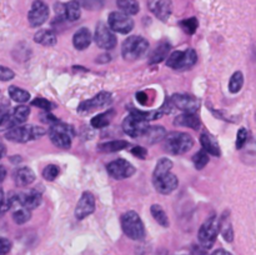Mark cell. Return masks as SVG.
I'll list each match as a JSON object with an SVG mask.
<instances>
[{
  "label": "cell",
  "mask_w": 256,
  "mask_h": 255,
  "mask_svg": "<svg viewBox=\"0 0 256 255\" xmlns=\"http://www.w3.org/2000/svg\"><path fill=\"white\" fill-rule=\"evenodd\" d=\"M128 146H129V142H125V140H112V142H102V144L98 145V150L102 152H120Z\"/></svg>",
  "instance_id": "4316f807"
},
{
  "label": "cell",
  "mask_w": 256,
  "mask_h": 255,
  "mask_svg": "<svg viewBox=\"0 0 256 255\" xmlns=\"http://www.w3.org/2000/svg\"><path fill=\"white\" fill-rule=\"evenodd\" d=\"M95 210V198L90 192H82V198L78 202L75 208V218L78 220H82L90 214H92Z\"/></svg>",
  "instance_id": "9a60e30c"
},
{
  "label": "cell",
  "mask_w": 256,
  "mask_h": 255,
  "mask_svg": "<svg viewBox=\"0 0 256 255\" xmlns=\"http://www.w3.org/2000/svg\"><path fill=\"white\" fill-rule=\"evenodd\" d=\"M170 102H172V106L182 110L184 112H192V114H195L200 108L199 100L196 98L192 96V95L186 94L172 95V99H170Z\"/></svg>",
  "instance_id": "5bb4252c"
},
{
  "label": "cell",
  "mask_w": 256,
  "mask_h": 255,
  "mask_svg": "<svg viewBox=\"0 0 256 255\" xmlns=\"http://www.w3.org/2000/svg\"><path fill=\"white\" fill-rule=\"evenodd\" d=\"M94 39L98 46L105 50L114 49L115 45H116V38H115V34L105 22H99V24L96 25Z\"/></svg>",
  "instance_id": "8fae6325"
},
{
  "label": "cell",
  "mask_w": 256,
  "mask_h": 255,
  "mask_svg": "<svg viewBox=\"0 0 256 255\" xmlns=\"http://www.w3.org/2000/svg\"><path fill=\"white\" fill-rule=\"evenodd\" d=\"M5 175H6V170H5V168L2 165H0V182L4 180Z\"/></svg>",
  "instance_id": "7dc6e473"
},
{
  "label": "cell",
  "mask_w": 256,
  "mask_h": 255,
  "mask_svg": "<svg viewBox=\"0 0 256 255\" xmlns=\"http://www.w3.org/2000/svg\"><path fill=\"white\" fill-rule=\"evenodd\" d=\"M49 18V8L42 0H35L32 2L30 12L28 14V20L32 28H39L44 24Z\"/></svg>",
  "instance_id": "4fadbf2b"
},
{
  "label": "cell",
  "mask_w": 256,
  "mask_h": 255,
  "mask_svg": "<svg viewBox=\"0 0 256 255\" xmlns=\"http://www.w3.org/2000/svg\"><path fill=\"white\" fill-rule=\"evenodd\" d=\"M2 202H4V192H2V189L0 188V209L2 206Z\"/></svg>",
  "instance_id": "681fc988"
},
{
  "label": "cell",
  "mask_w": 256,
  "mask_h": 255,
  "mask_svg": "<svg viewBox=\"0 0 256 255\" xmlns=\"http://www.w3.org/2000/svg\"><path fill=\"white\" fill-rule=\"evenodd\" d=\"M149 129V124L145 120L140 119L136 115L130 112L122 122V130L132 138H142Z\"/></svg>",
  "instance_id": "30bf717a"
},
{
  "label": "cell",
  "mask_w": 256,
  "mask_h": 255,
  "mask_svg": "<svg viewBox=\"0 0 256 255\" xmlns=\"http://www.w3.org/2000/svg\"><path fill=\"white\" fill-rule=\"evenodd\" d=\"M200 142H202V149H204L208 154L219 156L220 148L219 144L216 142V140L214 139V136H212V135L208 134V132H202V136H200Z\"/></svg>",
  "instance_id": "d4e9b609"
},
{
  "label": "cell",
  "mask_w": 256,
  "mask_h": 255,
  "mask_svg": "<svg viewBox=\"0 0 256 255\" xmlns=\"http://www.w3.org/2000/svg\"><path fill=\"white\" fill-rule=\"evenodd\" d=\"M14 180H15V184H16L18 186H22V188L29 186L30 184L34 182L35 174L30 168L22 166L15 172Z\"/></svg>",
  "instance_id": "d6986e66"
},
{
  "label": "cell",
  "mask_w": 256,
  "mask_h": 255,
  "mask_svg": "<svg viewBox=\"0 0 256 255\" xmlns=\"http://www.w3.org/2000/svg\"><path fill=\"white\" fill-rule=\"evenodd\" d=\"M136 100L142 105H146L148 104V95H146V92H138V94H136Z\"/></svg>",
  "instance_id": "f6af8a7d"
},
{
  "label": "cell",
  "mask_w": 256,
  "mask_h": 255,
  "mask_svg": "<svg viewBox=\"0 0 256 255\" xmlns=\"http://www.w3.org/2000/svg\"><path fill=\"white\" fill-rule=\"evenodd\" d=\"M108 26L115 32L129 34L134 28V22L130 18V15L125 14V12H110L109 18H108Z\"/></svg>",
  "instance_id": "9c48e42d"
},
{
  "label": "cell",
  "mask_w": 256,
  "mask_h": 255,
  "mask_svg": "<svg viewBox=\"0 0 256 255\" xmlns=\"http://www.w3.org/2000/svg\"><path fill=\"white\" fill-rule=\"evenodd\" d=\"M175 125H179V126H188L192 128V129L198 130L200 128V119L192 112H184L182 115H179V116L175 119L174 122Z\"/></svg>",
  "instance_id": "cb8c5ba5"
},
{
  "label": "cell",
  "mask_w": 256,
  "mask_h": 255,
  "mask_svg": "<svg viewBox=\"0 0 256 255\" xmlns=\"http://www.w3.org/2000/svg\"><path fill=\"white\" fill-rule=\"evenodd\" d=\"M122 228L124 234L132 240H142L145 238V226L139 214L132 210L122 216Z\"/></svg>",
  "instance_id": "277c9868"
},
{
  "label": "cell",
  "mask_w": 256,
  "mask_h": 255,
  "mask_svg": "<svg viewBox=\"0 0 256 255\" xmlns=\"http://www.w3.org/2000/svg\"><path fill=\"white\" fill-rule=\"evenodd\" d=\"M46 134V130L36 125H16L10 128L5 136L8 140L14 142H28L30 140H36Z\"/></svg>",
  "instance_id": "3957f363"
},
{
  "label": "cell",
  "mask_w": 256,
  "mask_h": 255,
  "mask_svg": "<svg viewBox=\"0 0 256 255\" xmlns=\"http://www.w3.org/2000/svg\"><path fill=\"white\" fill-rule=\"evenodd\" d=\"M112 115H114V112L112 110H109L106 112H102V114L96 115L95 118L92 119V125L96 129H102V128L108 126L110 124L112 119Z\"/></svg>",
  "instance_id": "f546056e"
},
{
  "label": "cell",
  "mask_w": 256,
  "mask_h": 255,
  "mask_svg": "<svg viewBox=\"0 0 256 255\" xmlns=\"http://www.w3.org/2000/svg\"><path fill=\"white\" fill-rule=\"evenodd\" d=\"M112 99L110 92H102L98 95H95L94 98H92V99L82 102V104L79 105V108H78V110L84 112H92V110L96 109V108H102V106H105V105H109L110 102H112Z\"/></svg>",
  "instance_id": "e0dca14e"
},
{
  "label": "cell",
  "mask_w": 256,
  "mask_h": 255,
  "mask_svg": "<svg viewBox=\"0 0 256 255\" xmlns=\"http://www.w3.org/2000/svg\"><path fill=\"white\" fill-rule=\"evenodd\" d=\"M172 162L168 158L160 159L155 166L152 182H154L155 189L162 194H170L179 185V180H178L176 175L172 174Z\"/></svg>",
  "instance_id": "6da1fadb"
},
{
  "label": "cell",
  "mask_w": 256,
  "mask_h": 255,
  "mask_svg": "<svg viewBox=\"0 0 256 255\" xmlns=\"http://www.w3.org/2000/svg\"><path fill=\"white\" fill-rule=\"evenodd\" d=\"M180 26L188 34H194L198 29V20L195 18H189V19H185L182 22H180Z\"/></svg>",
  "instance_id": "74e56055"
},
{
  "label": "cell",
  "mask_w": 256,
  "mask_h": 255,
  "mask_svg": "<svg viewBox=\"0 0 256 255\" xmlns=\"http://www.w3.org/2000/svg\"><path fill=\"white\" fill-rule=\"evenodd\" d=\"M132 152L135 155V156L140 158V159H145V158H146V155H148V150L145 149V148H142V146L132 148Z\"/></svg>",
  "instance_id": "ee69618b"
},
{
  "label": "cell",
  "mask_w": 256,
  "mask_h": 255,
  "mask_svg": "<svg viewBox=\"0 0 256 255\" xmlns=\"http://www.w3.org/2000/svg\"><path fill=\"white\" fill-rule=\"evenodd\" d=\"M80 15H82V6L76 0H72L62 5V16L69 22H76Z\"/></svg>",
  "instance_id": "7402d4cb"
},
{
  "label": "cell",
  "mask_w": 256,
  "mask_h": 255,
  "mask_svg": "<svg viewBox=\"0 0 256 255\" xmlns=\"http://www.w3.org/2000/svg\"><path fill=\"white\" fill-rule=\"evenodd\" d=\"M242 85H244V75L242 72H236L232 74V76L230 78L229 82V90L232 94H236L242 90Z\"/></svg>",
  "instance_id": "d6a6232c"
},
{
  "label": "cell",
  "mask_w": 256,
  "mask_h": 255,
  "mask_svg": "<svg viewBox=\"0 0 256 255\" xmlns=\"http://www.w3.org/2000/svg\"><path fill=\"white\" fill-rule=\"evenodd\" d=\"M170 48H172V45H170V42H168L166 40L160 42V44L155 48L152 56H150V64H156V62H160L164 59H166L168 54H169L170 52Z\"/></svg>",
  "instance_id": "484cf974"
},
{
  "label": "cell",
  "mask_w": 256,
  "mask_h": 255,
  "mask_svg": "<svg viewBox=\"0 0 256 255\" xmlns=\"http://www.w3.org/2000/svg\"><path fill=\"white\" fill-rule=\"evenodd\" d=\"M149 49V42L145 38L138 36H130L122 42V55L125 60H138L140 58L144 56Z\"/></svg>",
  "instance_id": "5b68a950"
},
{
  "label": "cell",
  "mask_w": 256,
  "mask_h": 255,
  "mask_svg": "<svg viewBox=\"0 0 256 255\" xmlns=\"http://www.w3.org/2000/svg\"><path fill=\"white\" fill-rule=\"evenodd\" d=\"M148 8L162 22L169 20L172 12V0H148Z\"/></svg>",
  "instance_id": "2e32d148"
},
{
  "label": "cell",
  "mask_w": 256,
  "mask_h": 255,
  "mask_svg": "<svg viewBox=\"0 0 256 255\" xmlns=\"http://www.w3.org/2000/svg\"><path fill=\"white\" fill-rule=\"evenodd\" d=\"M30 115V108L26 105H19V106L14 108L12 112H9V119L12 122V126H16V125L24 124L28 120Z\"/></svg>",
  "instance_id": "44dd1931"
},
{
  "label": "cell",
  "mask_w": 256,
  "mask_h": 255,
  "mask_svg": "<svg viewBox=\"0 0 256 255\" xmlns=\"http://www.w3.org/2000/svg\"><path fill=\"white\" fill-rule=\"evenodd\" d=\"M32 105H34V106L36 108H40V109L42 110H46V112H49V110L52 108V102H48V100L44 99V98H35V99L32 102Z\"/></svg>",
  "instance_id": "ab89813d"
},
{
  "label": "cell",
  "mask_w": 256,
  "mask_h": 255,
  "mask_svg": "<svg viewBox=\"0 0 256 255\" xmlns=\"http://www.w3.org/2000/svg\"><path fill=\"white\" fill-rule=\"evenodd\" d=\"M165 134H166V132H165V129L162 126H149V129H148L146 134L144 136L148 138V142L152 144V142H156L159 140H162L165 136Z\"/></svg>",
  "instance_id": "1f68e13d"
},
{
  "label": "cell",
  "mask_w": 256,
  "mask_h": 255,
  "mask_svg": "<svg viewBox=\"0 0 256 255\" xmlns=\"http://www.w3.org/2000/svg\"><path fill=\"white\" fill-rule=\"evenodd\" d=\"M12 249V242L6 238L0 236V255H6Z\"/></svg>",
  "instance_id": "7bdbcfd3"
},
{
  "label": "cell",
  "mask_w": 256,
  "mask_h": 255,
  "mask_svg": "<svg viewBox=\"0 0 256 255\" xmlns=\"http://www.w3.org/2000/svg\"><path fill=\"white\" fill-rule=\"evenodd\" d=\"M72 128L66 124L56 122L50 125L49 129V138L52 144L62 149H69L72 146Z\"/></svg>",
  "instance_id": "52a82bcc"
},
{
  "label": "cell",
  "mask_w": 256,
  "mask_h": 255,
  "mask_svg": "<svg viewBox=\"0 0 256 255\" xmlns=\"http://www.w3.org/2000/svg\"><path fill=\"white\" fill-rule=\"evenodd\" d=\"M219 229V219L216 216H210L209 219L205 220L204 224L200 226L199 232H198V239H199L200 245L205 249H210L216 240Z\"/></svg>",
  "instance_id": "ba28073f"
},
{
  "label": "cell",
  "mask_w": 256,
  "mask_h": 255,
  "mask_svg": "<svg viewBox=\"0 0 256 255\" xmlns=\"http://www.w3.org/2000/svg\"><path fill=\"white\" fill-rule=\"evenodd\" d=\"M34 40L35 42L44 45V46H52L56 44V32L50 29L39 30L34 35Z\"/></svg>",
  "instance_id": "603a6c76"
},
{
  "label": "cell",
  "mask_w": 256,
  "mask_h": 255,
  "mask_svg": "<svg viewBox=\"0 0 256 255\" xmlns=\"http://www.w3.org/2000/svg\"><path fill=\"white\" fill-rule=\"evenodd\" d=\"M164 149L172 155H182L189 152L194 145V139L192 135L182 132H172L165 134Z\"/></svg>",
  "instance_id": "7a4b0ae2"
},
{
  "label": "cell",
  "mask_w": 256,
  "mask_h": 255,
  "mask_svg": "<svg viewBox=\"0 0 256 255\" xmlns=\"http://www.w3.org/2000/svg\"><path fill=\"white\" fill-rule=\"evenodd\" d=\"M9 96L12 98L14 102H29L30 94L24 89H20L18 86H10L9 88Z\"/></svg>",
  "instance_id": "4dcf8cb0"
},
{
  "label": "cell",
  "mask_w": 256,
  "mask_h": 255,
  "mask_svg": "<svg viewBox=\"0 0 256 255\" xmlns=\"http://www.w3.org/2000/svg\"><path fill=\"white\" fill-rule=\"evenodd\" d=\"M92 42V32L88 28H80L72 36V44L78 50H84Z\"/></svg>",
  "instance_id": "ffe728a7"
},
{
  "label": "cell",
  "mask_w": 256,
  "mask_h": 255,
  "mask_svg": "<svg viewBox=\"0 0 256 255\" xmlns=\"http://www.w3.org/2000/svg\"><path fill=\"white\" fill-rule=\"evenodd\" d=\"M212 255H232V254H230L229 252H226V250H224V249H218V250H215V252H212Z\"/></svg>",
  "instance_id": "bcb514c9"
},
{
  "label": "cell",
  "mask_w": 256,
  "mask_h": 255,
  "mask_svg": "<svg viewBox=\"0 0 256 255\" xmlns=\"http://www.w3.org/2000/svg\"><path fill=\"white\" fill-rule=\"evenodd\" d=\"M80 6L88 10H99L104 6V0H76Z\"/></svg>",
  "instance_id": "8d00e7d4"
},
{
  "label": "cell",
  "mask_w": 256,
  "mask_h": 255,
  "mask_svg": "<svg viewBox=\"0 0 256 255\" xmlns=\"http://www.w3.org/2000/svg\"><path fill=\"white\" fill-rule=\"evenodd\" d=\"M192 162H194L195 168H196L198 170L204 169V168L206 166L208 162H209V154H208L204 149L200 150V152H198L196 154L194 155Z\"/></svg>",
  "instance_id": "e575fe53"
},
{
  "label": "cell",
  "mask_w": 256,
  "mask_h": 255,
  "mask_svg": "<svg viewBox=\"0 0 256 255\" xmlns=\"http://www.w3.org/2000/svg\"><path fill=\"white\" fill-rule=\"evenodd\" d=\"M106 170L108 174L116 180L126 179V178H130L135 172L134 165L125 159H116L114 162H109Z\"/></svg>",
  "instance_id": "7c38bea8"
},
{
  "label": "cell",
  "mask_w": 256,
  "mask_h": 255,
  "mask_svg": "<svg viewBox=\"0 0 256 255\" xmlns=\"http://www.w3.org/2000/svg\"><path fill=\"white\" fill-rule=\"evenodd\" d=\"M18 202H19L22 206L26 208V209L32 210L35 208L39 206L42 204V192H36V190H29V192H19L16 194Z\"/></svg>",
  "instance_id": "ac0fdd59"
},
{
  "label": "cell",
  "mask_w": 256,
  "mask_h": 255,
  "mask_svg": "<svg viewBox=\"0 0 256 255\" xmlns=\"http://www.w3.org/2000/svg\"><path fill=\"white\" fill-rule=\"evenodd\" d=\"M150 210H152V218L155 219V222H158V224H160L164 228L169 226V218H168L166 212H165V210L162 209V205L154 204Z\"/></svg>",
  "instance_id": "f1b7e54d"
},
{
  "label": "cell",
  "mask_w": 256,
  "mask_h": 255,
  "mask_svg": "<svg viewBox=\"0 0 256 255\" xmlns=\"http://www.w3.org/2000/svg\"><path fill=\"white\" fill-rule=\"evenodd\" d=\"M4 155H5V146L2 144V142H0V159H2Z\"/></svg>",
  "instance_id": "c3c4849f"
},
{
  "label": "cell",
  "mask_w": 256,
  "mask_h": 255,
  "mask_svg": "<svg viewBox=\"0 0 256 255\" xmlns=\"http://www.w3.org/2000/svg\"><path fill=\"white\" fill-rule=\"evenodd\" d=\"M198 62V55L194 49L178 50L168 56L166 65L174 70H188Z\"/></svg>",
  "instance_id": "8992f818"
},
{
  "label": "cell",
  "mask_w": 256,
  "mask_h": 255,
  "mask_svg": "<svg viewBox=\"0 0 256 255\" xmlns=\"http://www.w3.org/2000/svg\"><path fill=\"white\" fill-rule=\"evenodd\" d=\"M116 4L119 9L128 15H135L140 10V5L138 0H118Z\"/></svg>",
  "instance_id": "83f0119b"
},
{
  "label": "cell",
  "mask_w": 256,
  "mask_h": 255,
  "mask_svg": "<svg viewBox=\"0 0 256 255\" xmlns=\"http://www.w3.org/2000/svg\"><path fill=\"white\" fill-rule=\"evenodd\" d=\"M14 76H15V74L12 69L0 65V80H2V82H8V80H12Z\"/></svg>",
  "instance_id": "b9f144b4"
},
{
  "label": "cell",
  "mask_w": 256,
  "mask_h": 255,
  "mask_svg": "<svg viewBox=\"0 0 256 255\" xmlns=\"http://www.w3.org/2000/svg\"><path fill=\"white\" fill-rule=\"evenodd\" d=\"M248 136H249V132H248V130L245 129V128H242V129L238 132V135H236V148L238 149H242V148H244V145L246 144V142H248Z\"/></svg>",
  "instance_id": "f35d334b"
},
{
  "label": "cell",
  "mask_w": 256,
  "mask_h": 255,
  "mask_svg": "<svg viewBox=\"0 0 256 255\" xmlns=\"http://www.w3.org/2000/svg\"><path fill=\"white\" fill-rule=\"evenodd\" d=\"M219 232H222V236L226 242H232V238H234V232H232V222H230L229 218L224 216L222 220H219Z\"/></svg>",
  "instance_id": "836d02e7"
},
{
  "label": "cell",
  "mask_w": 256,
  "mask_h": 255,
  "mask_svg": "<svg viewBox=\"0 0 256 255\" xmlns=\"http://www.w3.org/2000/svg\"><path fill=\"white\" fill-rule=\"evenodd\" d=\"M12 128V122L9 119V112L0 109V130H9Z\"/></svg>",
  "instance_id": "60d3db41"
},
{
  "label": "cell",
  "mask_w": 256,
  "mask_h": 255,
  "mask_svg": "<svg viewBox=\"0 0 256 255\" xmlns=\"http://www.w3.org/2000/svg\"><path fill=\"white\" fill-rule=\"evenodd\" d=\"M59 172L60 169L58 165L50 164L48 165V166H45V169L42 170V176H44V179L48 180V182H52V180L56 179Z\"/></svg>",
  "instance_id": "d590c367"
}]
</instances>
